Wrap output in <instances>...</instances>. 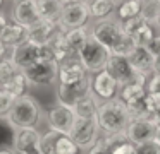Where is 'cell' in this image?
<instances>
[{"label":"cell","mask_w":160,"mask_h":154,"mask_svg":"<svg viewBox=\"0 0 160 154\" xmlns=\"http://www.w3.org/2000/svg\"><path fill=\"white\" fill-rule=\"evenodd\" d=\"M91 92V77L90 74L84 79L76 82H71V84H60L59 82V89H57V98H59L60 105H66L72 108L81 98Z\"/></svg>","instance_id":"cell-11"},{"label":"cell","mask_w":160,"mask_h":154,"mask_svg":"<svg viewBox=\"0 0 160 154\" xmlns=\"http://www.w3.org/2000/svg\"><path fill=\"white\" fill-rule=\"evenodd\" d=\"M128 110L131 113V118H150V110L146 105V99L141 98L134 103H129Z\"/></svg>","instance_id":"cell-32"},{"label":"cell","mask_w":160,"mask_h":154,"mask_svg":"<svg viewBox=\"0 0 160 154\" xmlns=\"http://www.w3.org/2000/svg\"><path fill=\"white\" fill-rule=\"evenodd\" d=\"M81 2H90V0H81Z\"/></svg>","instance_id":"cell-44"},{"label":"cell","mask_w":160,"mask_h":154,"mask_svg":"<svg viewBox=\"0 0 160 154\" xmlns=\"http://www.w3.org/2000/svg\"><path fill=\"white\" fill-rule=\"evenodd\" d=\"M146 84H138V82H131V84H124L119 87V98L122 99V101L126 103V105H129V103H134L138 101V99L145 98L146 96Z\"/></svg>","instance_id":"cell-23"},{"label":"cell","mask_w":160,"mask_h":154,"mask_svg":"<svg viewBox=\"0 0 160 154\" xmlns=\"http://www.w3.org/2000/svg\"><path fill=\"white\" fill-rule=\"evenodd\" d=\"M36 3H38V10H40L42 19L59 22V17L64 9L62 0H36Z\"/></svg>","instance_id":"cell-22"},{"label":"cell","mask_w":160,"mask_h":154,"mask_svg":"<svg viewBox=\"0 0 160 154\" xmlns=\"http://www.w3.org/2000/svg\"><path fill=\"white\" fill-rule=\"evenodd\" d=\"M91 36L102 43L105 48H108L110 53L115 55H124L128 57L132 50H134V41L124 31L121 21H112V19H102L93 26Z\"/></svg>","instance_id":"cell-1"},{"label":"cell","mask_w":160,"mask_h":154,"mask_svg":"<svg viewBox=\"0 0 160 154\" xmlns=\"http://www.w3.org/2000/svg\"><path fill=\"white\" fill-rule=\"evenodd\" d=\"M90 14L97 19H107L114 10H117V0H90Z\"/></svg>","instance_id":"cell-24"},{"label":"cell","mask_w":160,"mask_h":154,"mask_svg":"<svg viewBox=\"0 0 160 154\" xmlns=\"http://www.w3.org/2000/svg\"><path fill=\"white\" fill-rule=\"evenodd\" d=\"M5 50H7V46H5V44L2 43V41H0V60L4 58V55H5Z\"/></svg>","instance_id":"cell-41"},{"label":"cell","mask_w":160,"mask_h":154,"mask_svg":"<svg viewBox=\"0 0 160 154\" xmlns=\"http://www.w3.org/2000/svg\"><path fill=\"white\" fill-rule=\"evenodd\" d=\"M153 74H160V55L155 57V63H153Z\"/></svg>","instance_id":"cell-39"},{"label":"cell","mask_w":160,"mask_h":154,"mask_svg":"<svg viewBox=\"0 0 160 154\" xmlns=\"http://www.w3.org/2000/svg\"><path fill=\"white\" fill-rule=\"evenodd\" d=\"M0 154H16V151L14 149H0Z\"/></svg>","instance_id":"cell-43"},{"label":"cell","mask_w":160,"mask_h":154,"mask_svg":"<svg viewBox=\"0 0 160 154\" xmlns=\"http://www.w3.org/2000/svg\"><path fill=\"white\" fill-rule=\"evenodd\" d=\"M141 17L150 24H158L160 19V0H143Z\"/></svg>","instance_id":"cell-28"},{"label":"cell","mask_w":160,"mask_h":154,"mask_svg":"<svg viewBox=\"0 0 160 154\" xmlns=\"http://www.w3.org/2000/svg\"><path fill=\"white\" fill-rule=\"evenodd\" d=\"M146 48H148V50L155 55V57H158V55H160V34H155V36H153V40L146 44Z\"/></svg>","instance_id":"cell-38"},{"label":"cell","mask_w":160,"mask_h":154,"mask_svg":"<svg viewBox=\"0 0 160 154\" xmlns=\"http://www.w3.org/2000/svg\"><path fill=\"white\" fill-rule=\"evenodd\" d=\"M71 139L78 144L83 151L91 147L98 139H100V125H98V118L91 116V118H76L72 128L69 132Z\"/></svg>","instance_id":"cell-8"},{"label":"cell","mask_w":160,"mask_h":154,"mask_svg":"<svg viewBox=\"0 0 160 154\" xmlns=\"http://www.w3.org/2000/svg\"><path fill=\"white\" fill-rule=\"evenodd\" d=\"M81 147L71 139V135L60 133L57 139V146H55V154H81Z\"/></svg>","instance_id":"cell-29"},{"label":"cell","mask_w":160,"mask_h":154,"mask_svg":"<svg viewBox=\"0 0 160 154\" xmlns=\"http://www.w3.org/2000/svg\"><path fill=\"white\" fill-rule=\"evenodd\" d=\"M76 118L78 116L74 113V110L71 106L60 105V103L53 108H50L48 113H47V123H48L50 128L59 133H66V135H69Z\"/></svg>","instance_id":"cell-12"},{"label":"cell","mask_w":160,"mask_h":154,"mask_svg":"<svg viewBox=\"0 0 160 154\" xmlns=\"http://www.w3.org/2000/svg\"><path fill=\"white\" fill-rule=\"evenodd\" d=\"M97 118H98V125H100V132L103 133L126 132L129 122L132 120L131 113L128 110V105L119 96L100 103Z\"/></svg>","instance_id":"cell-2"},{"label":"cell","mask_w":160,"mask_h":154,"mask_svg":"<svg viewBox=\"0 0 160 154\" xmlns=\"http://www.w3.org/2000/svg\"><path fill=\"white\" fill-rule=\"evenodd\" d=\"M29 82H28V77H26V74L22 70H19L18 74L14 75L12 79H9L7 82H5L4 86H2V89H5V91H9L14 98H19V96L26 94V89H28Z\"/></svg>","instance_id":"cell-25"},{"label":"cell","mask_w":160,"mask_h":154,"mask_svg":"<svg viewBox=\"0 0 160 154\" xmlns=\"http://www.w3.org/2000/svg\"><path fill=\"white\" fill-rule=\"evenodd\" d=\"M14 101H16V98L11 92L0 87V118L7 115V111L11 110V106L14 105Z\"/></svg>","instance_id":"cell-34"},{"label":"cell","mask_w":160,"mask_h":154,"mask_svg":"<svg viewBox=\"0 0 160 154\" xmlns=\"http://www.w3.org/2000/svg\"><path fill=\"white\" fill-rule=\"evenodd\" d=\"M26 40H28V27L18 24L16 21L11 22V24L9 22L5 24L4 31H2V34H0V41H2L7 48L9 46L14 48V46H18V44L24 43Z\"/></svg>","instance_id":"cell-19"},{"label":"cell","mask_w":160,"mask_h":154,"mask_svg":"<svg viewBox=\"0 0 160 154\" xmlns=\"http://www.w3.org/2000/svg\"><path fill=\"white\" fill-rule=\"evenodd\" d=\"M14 2H22V0H14Z\"/></svg>","instance_id":"cell-46"},{"label":"cell","mask_w":160,"mask_h":154,"mask_svg":"<svg viewBox=\"0 0 160 154\" xmlns=\"http://www.w3.org/2000/svg\"><path fill=\"white\" fill-rule=\"evenodd\" d=\"M11 58L19 68H26L31 63H35L36 60H42V58H53L55 60V53H53L50 44H36L33 41L26 40L24 43L12 48Z\"/></svg>","instance_id":"cell-5"},{"label":"cell","mask_w":160,"mask_h":154,"mask_svg":"<svg viewBox=\"0 0 160 154\" xmlns=\"http://www.w3.org/2000/svg\"><path fill=\"white\" fill-rule=\"evenodd\" d=\"M155 130H157V123L152 118H132L129 122L128 128H126V135L131 142L139 146L143 142L155 139Z\"/></svg>","instance_id":"cell-14"},{"label":"cell","mask_w":160,"mask_h":154,"mask_svg":"<svg viewBox=\"0 0 160 154\" xmlns=\"http://www.w3.org/2000/svg\"><path fill=\"white\" fill-rule=\"evenodd\" d=\"M129 36L132 38L134 44H138V46H146V44H148L150 41L153 40V36H155V31H153L152 24L146 22V21H143V22L139 24V26L136 27V29L132 31Z\"/></svg>","instance_id":"cell-27"},{"label":"cell","mask_w":160,"mask_h":154,"mask_svg":"<svg viewBox=\"0 0 160 154\" xmlns=\"http://www.w3.org/2000/svg\"><path fill=\"white\" fill-rule=\"evenodd\" d=\"M5 24H7V19H5V17L2 16V14H0V34H2V31H4Z\"/></svg>","instance_id":"cell-40"},{"label":"cell","mask_w":160,"mask_h":154,"mask_svg":"<svg viewBox=\"0 0 160 154\" xmlns=\"http://www.w3.org/2000/svg\"><path fill=\"white\" fill-rule=\"evenodd\" d=\"M136 154H160V144L155 139L136 146Z\"/></svg>","instance_id":"cell-35"},{"label":"cell","mask_w":160,"mask_h":154,"mask_svg":"<svg viewBox=\"0 0 160 154\" xmlns=\"http://www.w3.org/2000/svg\"><path fill=\"white\" fill-rule=\"evenodd\" d=\"M88 75L84 65L81 63V60L78 57H69L64 62L59 63V77L57 81L60 84H71V82L81 81Z\"/></svg>","instance_id":"cell-15"},{"label":"cell","mask_w":160,"mask_h":154,"mask_svg":"<svg viewBox=\"0 0 160 154\" xmlns=\"http://www.w3.org/2000/svg\"><path fill=\"white\" fill-rule=\"evenodd\" d=\"M108 57H110L108 48H105L102 43H98L93 36L88 38V41L83 44V48L78 53V58L84 65L88 74H97L100 70H105Z\"/></svg>","instance_id":"cell-4"},{"label":"cell","mask_w":160,"mask_h":154,"mask_svg":"<svg viewBox=\"0 0 160 154\" xmlns=\"http://www.w3.org/2000/svg\"><path fill=\"white\" fill-rule=\"evenodd\" d=\"M28 77L29 86H45L52 84L59 77V62L53 58H42L31 63L29 67L22 68Z\"/></svg>","instance_id":"cell-7"},{"label":"cell","mask_w":160,"mask_h":154,"mask_svg":"<svg viewBox=\"0 0 160 154\" xmlns=\"http://www.w3.org/2000/svg\"><path fill=\"white\" fill-rule=\"evenodd\" d=\"M84 154H108L107 147H105V144H103V139H98L91 147H88Z\"/></svg>","instance_id":"cell-36"},{"label":"cell","mask_w":160,"mask_h":154,"mask_svg":"<svg viewBox=\"0 0 160 154\" xmlns=\"http://www.w3.org/2000/svg\"><path fill=\"white\" fill-rule=\"evenodd\" d=\"M2 2H4V0H0V7H2Z\"/></svg>","instance_id":"cell-45"},{"label":"cell","mask_w":160,"mask_h":154,"mask_svg":"<svg viewBox=\"0 0 160 154\" xmlns=\"http://www.w3.org/2000/svg\"><path fill=\"white\" fill-rule=\"evenodd\" d=\"M98 106H100V101L97 99V96L93 92H88L84 98H81L72 106V110L78 118H91V116H97Z\"/></svg>","instance_id":"cell-21"},{"label":"cell","mask_w":160,"mask_h":154,"mask_svg":"<svg viewBox=\"0 0 160 154\" xmlns=\"http://www.w3.org/2000/svg\"><path fill=\"white\" fill-rule=\"evenodd\" d=\"M64 38H66V44L69 48L71 55L72 57H78L79 50L83 48V44L88 41L90 34H88L86 27H74V29H67L64 31Z\"/></svg>","instance_id":"cell-20"},{"label":"cell","mask_w":160,"mask_h":154,"mask_svg":"<svg viewBox=\"0 0 160 154\" xmlns=\"http://www.w3.org/2000/svg\"><path fill=\"white\" fill-rule=\"evenodd\" d=\"M107 70L114 75V79L119 82V86L131 84V82H138V84H146V75L139 74L134 70L128 57L124 55H115L110 53L107 62Z\"/></svg>","instance_id":"cell-6"},{"label":"cell","mask_w":160,"mask_h":154,"mask_svg":"<svg viewBox=\"0 0 160 154\" xmlns=\"http://www.w3.org/2000/svg\"><path fill=\"white\" fill-rule=\"evenodd\" d=\"M62 27L59 26V22H52V21L42 19L40 22H36L35 26L28 27V40L33 41L36 44H48L52 41V38L55 36Z\"/></svg>","instance_id":"cell-16"},{"label":"cell","mask_w":160,"mask_h":154,"mask_svg":"<svg viewBox=\"0 0 160 154\" xmlns=\"http://www.w3.org/2000/svg\"><path fill=\"white\" fill-rule=\"evenodd\" d=\"M14 21L24 27H31L36 22H40L42 16H40L36 0H22V2H18V5L14 9Z\"/></svg>","instance_id":"cell-17"},{"label":"cell","mask_w":160,"mask_h":154,"mask_svg":"<svg viewBox=\"0 0 160 154\" xmlns=\"http://www.w3.org/2000/svg\"><path fill=\"white\" fill-rule=\"evenodd\" d=\"M90 5L88 2H71L64 3L62 14L59 17V26L62 31L74 29V27H83L90 19Z\"/></svg>","instance_id":"cell-10"},{"label":"cell","mask_w":160,"mask_h":154,"mask_svg":"<svg viewBox=\"0 0 160 154\" xmlns=\"http://www.w3.org/2000/svg\"><path fill=\"white\" fill-rule=\"evenodd\" d=\"M108 154H136V144L131 142L129 139H124L119 144H115V146L108 151Z\"/></svg>","instance_id":"cell-33"},{"label":"cell","mask_w":160,"mask_h":154,"mask_svg":"<svg viewBox=\"0 0 160 154\" xmlns=\"http://www.w3.org/2000/svg\"><path fill=\"white\" fill-rule=\"evenodd\" d=\"M158 26H160V19H158Z\"/></svg>","instance_id":"cell-47"},{"label":"cell","mask_w":160,"mask_h":154,"mask_svg":"<svg viewBox=\"0 0 160 154\" xmlns=\"http://www.w3.org/2000/svg\"><path fill=\"white\" fill-rule=\"evenodd\" d=\"M146 91L150 92H160V74H153L152 79L146 82Z\"/></svg>","instance_id":"cell-37"},{"label":"cell","mask_w":160,"mask_h":154,"mask_svg":"<svg viewBox=\"0 0 160 154\" xmlns=\"http://www.w3.org/2000/svg\"><path fill=\"white\" fill-rule=\"evenodd\" d=\"M42 120V110L40 105L29 94H22L16 98L14 105L5 115V122L12 128H22V127H36Z\"/></svg>","instance_id":"cell-3"},{"label":"cell","mask_w":160,"mask_h":154,"mask_svg":"<svg viewBox=\"0 0 160 154\" xmlns=\"http://www.w3.org/2000/svg\"><path fill=\"white\" fill-rule=\"evenodd\" d=\"M141 7H143V0H124L117 7V19L121 22H124V21L132 19L136 16H141Z\"/></svg>","instance_id":"cell-26"},{"label":"cell","mask_w":160,"mask_h":154,"mask_svg":"<svg viewBox=\"0 0 160 154\" xmlns=\"http://www.w3.org/2000/svg\"><path fill=\"white\" fill-rule=\"evenodd\" d=\"M119 82L114 79V75L105 68V70H100L97 74H93L91 77V92L97 96L98 101H107V99H112L119 94Z\"/></svg>","instance_id":"cell-13"},{"label":"cell","mask_w":160,"mask_h":154,"mask_svg":"<svg viewBox=\"0 0 160 154\" xmlns=\"http://www.w3.org/2000/svg\"><path fill=\"white\" fill-rule=\"evenodd\" d=\"M117 2H121V0H117Z\"/></svg>","instance_id":"cell-48"},{"label":"cell","mask_w":160,"mask_h":154,"mask_svg":"<svg viewBox=\"0 0 160 154\" xmlns=\"http://www.w3.org/2000/svg\"><path fill=\"white\" fill-rule=\"evenodd\" d=\"M40 140H42V133L36 130V127L14 128L12 133V147L16 154H42Z\"/></svg>","instance_id":"cell-9"},{"label":"cell","mask_w":160,"mask_h":154,"mask_svg":"<svg viewBox=\"0 0 160 154\" xmlns=\"http://www.w3.org/2000/svg\"><path fill=\"white\" fill-rule=\"evenodd\" d=\"M60 133L55 130L50 128L47 133L42 135L40 140V147H42V154H55V146H57V139H59Z\"/></svg>","instance_id":"cell-31"},{"label":"cell","mask_w":160,"mask_h":154,"mask_svg":"<svg viewBox=\"0 0 160 154\" xmlns=\"http://www.w3.org/2000/svg\"><path fill=\"white\" fill-rule=\"evenodd\" d=\"M131 65L134 67L136 72L146 75L148 77L150 74H153V63H155V55L148 50L146 46H138L136 44L134 50L128 55Z\"/></svg>","instance_id":"cell-18"},{"label":"cell","mask_w":160,"mask_h":154,"mask_svg":"<svg viewBox=\"0 0 160 154\" xmlns=\"http://www.w3.org/2000/svg\"><path fill=\"white\" fill-rule=\"evenodd\" d=\"M155 140L160 144V123L157 125V130H155Z\"/></svg>","instance_id":"cell-42"},{"label":"cell","mask_w":160,"mask_h":154,"mask_svg":"<svg viewBox=\"0 0 160 154\" xmlns=\"http://www.w3.org/2000/svg\"><path fill=\"white\" fill-rule=\"evenodd\" d=\"M19 70H22V68H19L18 65L14 63V60H12L11 57H9V58H2V60H0V87H2L9 79L14 77Z\"/></svg>","instance_id":"cell-30"}]
</instances>
